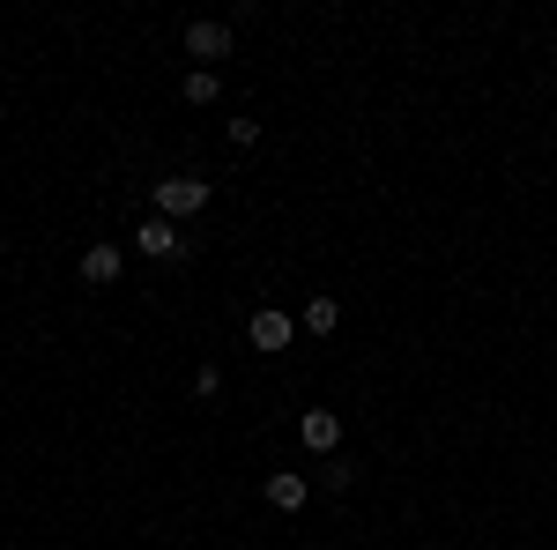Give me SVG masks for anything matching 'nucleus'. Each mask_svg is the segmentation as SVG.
<instances>
[{
  "label": "nucleus",
  "mask_w": 557,
  "mask_h": 550,
  "mask_svg": "<svg viewBox=\"0 0 557 550\" xmlns=\"http://www.w3.org/2000/svg\"><path fill=\"white\" fill-rule=\"evenodd\" d=\"M260 499H268L275 513H298L305 499H312V484H305V476H290V468H275V476L260 484Z\"/></svg>",
  "instance_id": "0eeeda50"
},
{
  "label": "nucleus",
  "mask_w": 557,
  "mask_h": 550,
  "mask_svg": "<svg viewBox=\"0 0 557 550\" xmlns=\"http://www.w3.org/2000/svg\"><path fill=\"white\" fill-rule=\"evenodd\" d=\"M320 484H327V491H349V484H357V462L327 454V462H320Z\"/></svg>",
  "instance_id": "9d476101"
},
{
  "label": "nucleus",
  "mask_w": 557,
  "mask_h": 550,
  "mask_svg": "<svg viewBox=\"0 0 557 550\" xmlns=\"http://www.w3.org/2000/svg\"><path fill=\"white\" fill-rule=\"evenodd\" d=\"M134 246H141L149 260H178V254H186V239H178V223H172V216H141Z\"/></svg>",
  "instance_id": "20e7f679"
},
{
  "label": "nucleus",
  "mask_w": 557,
  "mask_h": 550,
  "mask_svg": "<svg viewBox=\"0 0 557 550\" xmlns=\"http://www.w3.org/2000/svg\"><path fill=\"white\" fill-rule=\"evenodd\" d=\"M186 60H201V68H215V60H231V23H186Z\"/></svg>",
  "instance_id": "7ed1b4c3"
},
{
  "label": "nucleus",
  "mask_w": 557,
  "mask_h": 550,
  "mask_svg": "<svg viewBox=\"0 0 557 550\" xmlns=\"http://www.w3.org/2000/svg\"><path fill=\"white\" fill-rule=\"evenodd\" d=\"M215 394H223V372L201 365V372H194V402H215Z\"/></svg>",
  "instance_id": "9b49d317"
},
{
  "label": "nucleus",
  "mask_w": 557,
  "mask_h": 550,
  "mask_svg": "<svg viewBox=\"0 0 557 550\" xmlns=\"http://www.w3.org/2000/svg\"><path fill=\"white\" fill-rule=\"evenodd\" d=\"M298 439L320 454V462H327V454L343 447V417H335V410H305V417H298Z\"/></svg>",
  "instance_id": "39448f33"
},
{
  "label": "nucleus",
  "mask_w": 557,
  "mask_h": 550,
  "mask_svg": "<svg viewBox=\"0 0 557 550\" xmlns=\"http://www.w3.org/2000/svg\"><path fill=\"white\" fill-rule=\"evenodd\" d=\"M246 342H253V350H268V357H283V350L298 342V320H290V313H275V305H260L253 320H246Z\"/></svg>",
  "instance_id": "f03ea898"
},
{
  "label": "nucleus",
  "mask_w": 557,
  "mask_h": 550,
  "mask_svg": "<svg viewBox=\"0 0 557 550\" xmlns=\"http://www.w3.org/2000/svg\"><path fill=\"white\" fill-rule=\"evenodd\" d=\"M178 89H186V105H215V97H223V75H215V68H194Z\"/></svg>",
  "instance_id": "1a4fd4ad"
},
{
  "label": "nucleus",
  "mask_w": 557,
  "mask_h": 550,
  "mask_svg": "<svg viewBox=\"0 0 557 550\" xmlns=\"http://www.w3.org/2000/svg\"><path fill=\"white\" fill-rule=\"evenodd\" d=\"M120 268H127L120 246H83V283H89V291H112V283H120Z\"/></svg>",
  "instance_id": "423d86ee"
},
{
  "label": "nucleus",
  "mask_w": 557,
  "mask_h": 550,
  "mask_svg": "<svg viewBox=\"0 0 557 550\" xmlns=\"http://www.w3.org/2000/svg\"><path fill=\"white\" fill-rule=\"evenodd\" d=\"M209 194H215L209 179H157V186H149L157 216H172V223H178V216H201V209H209Z\"/></svg>",
  "instance_id": "f257e3e1"
},
{
  "label": "nucleus",
  "mask_w": 557,
  "mask_h": 550,
  "mask_svg": "<svg viewBox=\"0 0 557 550\" xmlns=\"http://www.w3.org/2000/svg\"><path fill=\"white\" fill-rule=\"evenodd\" d=\"M298 328H305V335H335V328H343V305H335V297H305Z\"/></svg>",
  "instance_id": "6e6552de"
}]
</instances>
